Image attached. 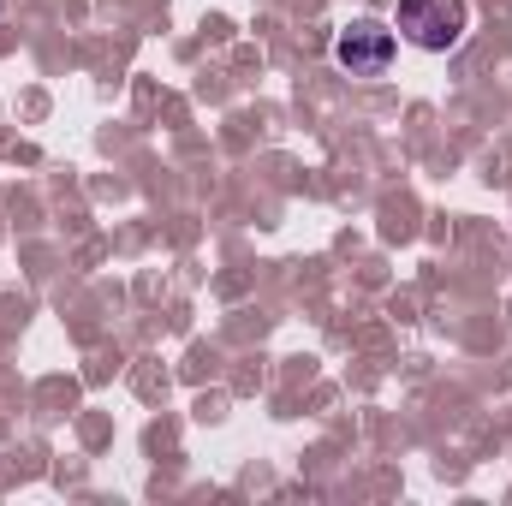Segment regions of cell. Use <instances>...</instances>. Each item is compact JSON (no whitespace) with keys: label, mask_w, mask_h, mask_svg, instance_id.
Returning <instances> with one entry per match:
<instances>
[{"label":"cell","mask_w":512,"mask_h":506,"mask_svg":"<svg viewBox=\"0 0 512 506\" xmlns=\"http://www.w3.org/2000/svg\"><path fill=\"white\" fill-rule=\"evenodd\" d=\"M471 24V6L465 0H399V36L429 48V54H447Z\"/></svg>","instance_id":"obj_1"},{"label":"cell","mask_w":512,"mask_h":506,"mask_svg":"<svg viewBox=\"0 0 512 506\" xmlns=\"http://www.w3.org/2000/svg\"><path fill=\"white\" fill-rule=\"evenodd\" d=\"M393 30L376 24V18H358V24H346L340 30V42H334V60L352 72V78H382L387 66H393Z\"/></svg>","instance_id":"obj_2"}]
</instances>
